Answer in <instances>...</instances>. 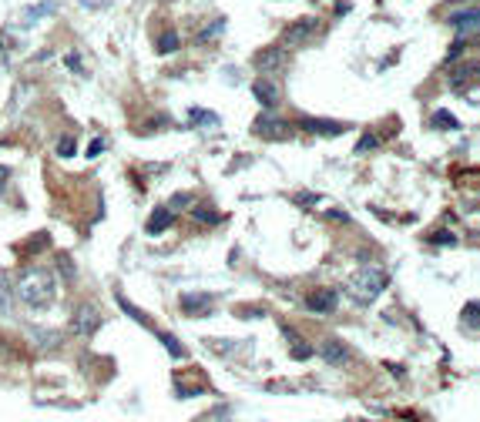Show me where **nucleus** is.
<instances>
[{
    "label": "nucleus",
    "instance_id": "7",
    "mask_svg": "<svg viewBox=\"0 0 480 422\" xmlns=\"http://www.w3.org/2000/svg\"><path fill=\"white\" fill-rule=\"evenodd\" d=\"M252 97L265 107V111H272V107L279 104V84L276 81H252Z\"/></svg>",
    "mask_w": 480,
    "mask_h": 422
},
{
    "label": "nucleus",
    "instance_id": "10",
    "mask_svg": "<svg viewBox=\"0 0 480 422\" xmlns=\"http://www.w3.org/2000/svg\"><path fill=\"white\" fill-rule=\"evenodd\" d=\"M192 222H195V225H222V222H225V215H222V211L218 208H212V205H192Z\"/></svg>",
    "mask_w": 480,
    "mask_h": 422
},
{
    "label": "nucleus",
    "instance_id": "27",
    "mask_svg": "<svg viewBox=\"0 0 480 422\" xmlns=\"http://www.w3.org/2000/svg\"><path fill=\"white\" fill-rule=\"evenodd\" d=\"M427 241H430V245H457V238H453L450 231H434Z\"/></svg>",
    "mask_w": 480,
    "mask_h": 422
},
{
    "label": "nucleus",
    "instance_id": "19",
    "mask_svg": "<svg viewBox=\"0 0 480 422\" xmlns=\"http://www.w3.org/2000/svg\"><path fill=\"white\" fill-rule=\"evenodd\" d=\"M171 50H178V34H175V30H165V34L158 37V54H171Z\"/></svg>",
    "mask_w": 480,
    "mask_h": 422
},
{
    "label": "nucleus",
    "instance_id": "23",
    "mask_svg": "<svg viewBox=\"0 0 480 422\" xmlns=\"http://www.w3.org/2000/svg\"><path fill=\"white\" fill-rule=\"evenodd\" d=\"M192 124H218V114L201 111V107H192Z\"/></svg>",
    "mask_w": 480,
    "mask_h": 422
},
{
    "label": "nucleus",
    "instance_id": "3",
    "mask_svg": "<svg viewBox=\"0 0 480 422\" xmlns=\"http://www.w3.org/2000/svg\"><path fill=\"white\" fill-rule=\"evenodd\" d=\"M252 131H255L259 137L276 141V137H289V135H293V124H289V121H282V118H276L272 111H265L262 118L252 121Z\"/></svg>",
    "mask_w": 480,
    "mask_h": 422
},
{
    "label": "nucleus",
    "instance_id": "29",
    "mask_svg": "<svg viewBox=\"0 0 480 422\" xmlns=\"http://www.w3.org/2000/svg\"><path fill=\"white\" fill-rule=\"evenodd\" d=\"M222 30H225V20H215V24L205 30V34H199V41H212V37H215V34H222Z\"/></svg>",
    "mask_w": 480,
    "mask_h": 422
},
{
    "label": "nucleus",
    "instance_id": "22",
    "mask_svg": "<svg viewBox=\"0 0 480 422\" xmlns=\"http://www.w3.org/2000/svg\"><path fill=\"white\" fill-rule=\"evenodd\" d=\"M434 128H450V131H457V128H460V121L453 118V114H447V111H436V114H434Z\"/></svg>",
    "mask_w": 480,
    "mask_h": 422
},
{
    "label": "nucleus",
    "instance_id": "15",
    "mask_svg": "<svg viewBox=\"0 0 480 422\" xmlns=\"http://www.w3.org/2000/svg\"><path fill=\"white\" fill-rule=\"evenodd\" d=\"M464 332H470V335H477V322H480V305L474 299L464 305Z\"/></svg>",
    "mask_w": 480,
    "mask_h": 422
},
{
    "label": "nucleus",
    "instance_id": "4",
    "mask_svg": "<svg viewBox=\"0 0 480 422\" xmlns=\"http://www.w3.org/2000/svg\"><path fill=\"white\" fill-rule=\"evenodd\" d=\"M306 308L316 315H333L340 308V292L336 288H316L312 295H306Z\"/></svg>",
    "mask_w": 480,
    "mask_h": 422
},
{
    "label": "nucleus",
    "instance_id": "11",
    "mask_svg": "<svg viewBox=\"0 0 480 422\" xmlns=\"http://www.w3.org/2000/svg\"><path fill=\"white\" fill-rule=\"evenodd\" d=\"M450 27L457 30L460 37H464V34H474V30H477V7H467L460 14H453L450 17Z\"/></svg>",
    "mask_w": 480,
    "mask_h": 422
},
{
    "label": "nucleus",
    "instance_id": "9",
    "mask_svg": "<svg viewBox=\"0 0 480 422\" xmlns=\"http://www.w3.org/2000/svg\"><path fill=\"white\" fill-rule=\"evenodd\" d=\"M349 346L346 342H340V339H326L323 342V359L329 362V365H342V362H349Z\"/></svg>",
    "mask_w": 480,
    "mask_h": 422
},
{
    "label": "nucleus",
    "instance_id": "14",
    "mask_svg": "<svg viewBox=\"0 0 480 422\" xmlns=\"http://www.w3.org/2000/svg\"><path fill=\"white\" fill-rule=\"evenodd\" d=\"M282 335H286V339H289V342H293V359H309L312 355V346L309 342H302V339H299V335H295V329H289V325H282Z\"/></svg>",
    "mask_w": 480,
    "mask_h": 422
},
{
    "label": "nucleus",
    "instance_id": "5",
    "mask_svg": "<svg viewBox=\"0 0 480 422\" xmlns=\"http://www.w3.org/2000/svg\"><path fill=\"white\" fill-rule=\"evenodd\" d=\"M98 325H101L98 308H91V305H78V308H74V315H71V332H74V335H94Z\"/></svg>",
    "mask_w": 480,
    "mask_h": 422
},
{
    "label": "nucleus",
    "instance_id": "18",
    "mask_svg": "<svg viewBox=\"0 0 480 422\" xmlns=\"http://www.w3.org/2000/svg\"><path fill=\"white\" fill-rule=\"evenodd\" d=\"M158 339L165 342V348H168V355H171V359H185V355H188L185 346H182V342H178L175 335H168V332H158Z\"/></svg>",
    "mask_w": 480,
    "mask_h": 422
},
{
    "label": "nucleus",
    "instance_id": "16",
    "mask_svg": "<svg viewBox=\"0 0 480 422\" xmlns=\"http://www.w3.org/2000/svg\"><path fill=\"white\" fill-rule=\"evenodd\" d=\"M0 318H11V278L0 271Z\"/></svg>",
    "mask_w": 480,
    "mask_h": 422
},
{
    "label": "nucleus",
    "instance_id": "24",
    "mask_svg": "<svg viewBox=\"0 0 480 422\" xmlns=\"http://www.w3.org/2000/svg\"><path fill=\"white\" fill-rule=\"evenodd\" d=\"M58 268H61L64 282H74V278H78V271H74V261H71V258H67V255H61V258H58Z\"/></svg>",
    "mask_w": 480,
    "mask_h": 422
},
{
    "label": "nucleus",
    "instance_id": "31",
    "mask_svg": "<svg viewBox=\"0 0 480 422\" xmlns=\"http://www.w3.org/2000/svg\"><path fill=\"white\" fill-rule=\"evenodd\" d=\"M105 151V141H94L91 148H88V158H94V154H101Z\"/></svg>",
    "mask_w": 480,
    "mask_h": 422
},
{
    "label": "nucleus",
    "instance_id": "13",
    "mask_svg": "<svg viewBox=\"0 0 480 422\" xmlns=\"http://www.w3.org/2000/svg\"><path fill=\"white\" fill-rule=\"evenodd\" d=\"M286 50H279V47H269V50H262L259 57H255V67L259 71H276V67H282L286 64Z\"/></svg>",
    "mask_w": 480,
    "mask_h": 422
},
{
    "label": "nucleus",
    "instance_id": "20",
    "mask_svg": "<svg viewBox=\"0 0 480 422\" xmlns=\"http://www.w3.org/2000/svg\"><path fill=\"white\" fill-rule=\"evenodd\" d=\"M477 77V60H470V67H460L453 74V88H464V81H474Z\"/></svg>",
    "mask_w": 480,
    "mask_h": 422
},
{
    "label": "nucleus",
    "instance_id": "25",
    "mask_svg": "<svg viewBox=\"0 0 480 422\" xmlns=\"http://www.w3.org/2000/svg\"><path fill=\"white\" fill-rule=\"evenodd\" d=\"M373 148H380V137H376V135H366L356 144V154H366V151H373Z\"/></svg>",
    "mask_w": 480,
    "mask_h": 422
},
{
    "label": "nucleus",
    "instance_id": "12",
    "mask_svg": "<svg viewBox=\"0 0 480 422\" xmlns=\"http://www.w3.org/2000/svg\"><path fill=\"white\" fill-rule=\"evenodd\" d=\"M171 222H175V211H168V205H158L148 218V235H161L165 228H171Z\"/></svg>",
    "mask_w": 480,
    "mask_h": 422
},
{
    "label": "nucleus",
    "instance_id": "21",
    "mask_svg": "<svg viewBox=\"0 0 480 422\" xmlns=\"http://www.w3.org/2000/svg\"><path fill=\"white\" fill-rule=\"evenodd\" d=\"M312 30H316V20H312V17H309V20H295L293 30H289L286 37H293V41H295V37H306V34H312Z\"/></svg>",
    "mask_w": 480,
    "mask_h": 422
},
{
    "label": "nucleus",
    "instance_id": "1",
    "mask_svg": "<svg viewBox=\"0 0 480 422\" xmlns=\"http://www.w3.org/2000/svg\"><path fill=\"white\" fill-rule=\"evenodd\" d=\"M17 295L20 301L27 305V308H51L54 305V295H58V288H54V275L47 268H27L20 275V282H17Z\"/></svg>",
    "mask_w": 480,
    "mask_h": 422
},
{
    "label": "nucleus",
    "instance_id": "6",
    "mask_svg": "<svg viewBox=\"0 0 480 422\" xmlns=\"http://www.w3.org/2000/svg\"><path fill=\"white\" fill-rule=\"evenodd\" d=\"M302 131L306 135H319V137H336L342 131H349L346 121H323V118H306L302 121Z\"/></svg>",
    "mask_w": 480,
    "mask_h": 422
},
{
    "label": "nucleus",
    "instance_id": "26",
    "mask_svg": "<svg viewBox=\"0 0 480 422\" xmlns=\"http://www.w3.org/2000/svg\"><path fill=\"white\" fill-rule=\"evenodd\" d=\"M74 148H78V144H74V137H61V141H58V154H61V158H71V154H74Z\"/></svg>",
    "mask_w": 480,
    "mask_h": 422
},
{
    "label": "nucleus",
    "instance_id": "30",
    "mask_svg": "<svg viewBox=\"0 0 480 422\" xmlns=\"http://www.w3.org/2000/svg\"><path fill=\"white\" fill-rule=\"evenodd\" d=\"M11 184V168L7 165H0V195H4V188Z\"/></svg>",
    "mask_w": 480,
    "mask_h": 422
},
{
    "label": "nucleus",
    "instance_id": "8",
    "mask_svg": "<svg viewBox=\"0 0 480 422\" xmlns=\"http://www.w3.org/2000/svg\"><path fill=\"white\" fill-rule=\"evenodd\" d=\"M182 312H188V315H208L212 312V295H205V292H188V295H182Z\"/></svg>",
    "mask_w": 480,
    "mask_h": 422
},
{
    "label": "nucleus",
    "instance_id": "17",
    "mask_svg": "<svg viewBox=\"0 0 480 422\" xmlns=\"http://www.w3.org/2000/svg\"><path fill=\"white\" fill-rule=\"evenodd\" d=\"M114 299H118V305H121V308H124V315H131V318H135V322H141V325H148V329H152V318L145 315V312H141L138 305H131V301L124 299L121 292H118V295H114Z\"/></svg>",
    "mask_w": 480,
    "mask_h": 422
},
{
    "label": "nucleus",
    "instance_id": "2",
    "mask_svg": "<svg viewBox=\"0 0 480 422\" xmlns=\"http://www.w3.org/2000/svg\"><path fill=\"white\" fill-rule=\"evenodd\" d=\"M387 285H389V271L380 268V265H366V268H359L356 275L349 278V292H353V299L363 301V305H370Z\"/></svg>",
    "mask_w": 480,
    "mask_h": 422
},
{
    "label": "nucleus",
    "instance_id": "28",
    "mask_svg": "<svg viewBox=\"0 0 480 422\" xmlns=\"http://www.w3.org/2000/svg\"><path fill=\"white\" fill-rule=\"evenodd\" d=\"M192 205V195H175L168 201V211H182V208H188Z\"/></svg>",
    "mask_w": 480,
    "mask_h": 422
}]
</instances>
